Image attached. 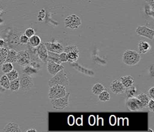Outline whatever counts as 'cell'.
Instances as JSON below:
<instances>
[{
  "instance_id": "obj_1",
  "label": "cell",
  "mask_w": 154,
  "mask_h": 132,
  "mask_svg": "<svg viewBox=\"0 0 154 132\" xmlns=\"http://www.w3.org/2000/svg\"><path fill=\"white\" fill-rule=\"evenodd\" d=\"M141 60V56L139 53L131 49H127L123 55L124 63L128 66H134L138 64Z\"/></svg>"
},
{
  "instance_id": "obj_2",
  "label": "cell",
  "mask_w": 154,
  "mask_h": 132,
  "mask_svg": "<svg viewBox=\"0 0 154 132\" xmlns=\"http://www.w3.org/2000/svg\"><path fill=\"white\" fill-rule=\"evenodd\" d=\"M55 85H60L65 87L69 85L68 77L63 70L57 73L49 80L48 85L49 87Z\"/></svg>"
},
{
  "instance_id": "obj_3",
  "label": "cell",
  "mask_w": 154,
  "mask_h": 132,
  "mask_svg": "<svg viewBox=\"0 0 154 132\" xmlns=\"http://www.w3.org/2000/svg\"><path fill=\"white\" fill-rule=\"evenodd\" d=\"M66 94V87L63 85H55L52 87H50L48 97L51 99H56L62 97H64Z\"/></svg>"
},
{
  "instance_id": "obj_4",
  "label": "cell",
  "mask_w": 154,
  "mask_h": 132,
  "mask_svg": "<svg viewBox=\"0 0 154 132\" xmlns=\"http://www.w3.org/2000/svg\"><path fill=\"white\" fill-rule=\"evenodd\" d=\"M70 94H71V92L69 91L66 92V95L64 97L56 99H51V103L53 105V108L57 110H63L65 109L66 107L69 106V97Z\"/></svg>"
},
{
  "instance_id": "obj_5",
  "label": "cell",
  "mask_w": 154,
  "mask_h": 132,
  "mask_svg": "<svg viewBox=\"0 0 154 132\" xmlns=\"http://www.w3.org/2000/svg\"><path fill=\"white\" fill-rule=\"evenodd\" d=\"M65 27L70 29H76L82 25L81 18L76 15L73 14L68 16L65 19Z\"/></svg>"
},
{
  "instance_id": "obj_6",
  "label": "cell",
  "mask_w": 154,
  "mask_h": 132,
  "mask_svg": "<svg viewBox=\"0 0 154 132\" xmlns=\"http://www.w3.org/2000/svg\"><path fill=\"white\" fill-rule=\"evenodd\" d=\"M126 106L128 109L131 111H142L145 109L139 99L135 96L130 98H126Z\"/></svg>"
},
{
  "instance_id": "obj_7",
  "label": "cell",
  "mask_w": 154,
  "mask_h": 132,
  "mask_svg": "<svg viewBox=\"0 0 154 132\" xmlns=\"http://www.w3.org/2000/svg\"><path fill=\"white\" fill-rule=\"evenodd\" d=\"M20 79V89L23 91H27L30 90L33 87L34 83L32 78L27 74H22Z\"/></svg>"
},
{
  "instance_id": "obj_8",
  "label": "cell",
  "mask_w": 154,
  "mask_h": 132,
  "mask_svg": "<svg viewBox=\"0 0 154 132\" xmlns=\"http://www.w3.org/2000/svg\"><path fill=\"white\" fill-rule=\"evenodd\" d=\"M31 61L30 55L27 50H22L17 52L16 63L22 66H25L30 64Z\"/></svg>"
},
{
  "instance_id": "obj_9",
  "label": "cell",
  "mask_w": 154,
  "mask_h": 132,
  "mask_svg": "<svg viewBox=\"0 0 154 132\" xmlns=\"http://www.w3.org/2000/svg\"><path fill=\"white\" fill-rule=\"evenodd\" d=\"M136 33L139 36L146 37L150 40H153L154 38V30L147 27L146 26H138L136 30Z\"/></svg>"
},
{
  "instance_id": "obj_10",
  "label": "cell",
  "mask_w": 154,
  "mask_h": 132,
  "mask_svg": "<svg viewBox=\"0 0 154 132\" xmlns=\"http://www.w3.org/2000/svg\"><path fill=\"white\" fill-rule=\"evenodd\" d=\"M44 45L48 51L57 54H60L63 52L64 46L62 44L58 42H44Z\"/></svg>"
},
{
  "instance_id": "obj_11",
  "label": "cell",
  "mask_w": 154,
  "mask_h": 132,
  "mask_svg": "<svg viewBox=\"0 0 154 132\" xmlns=\"http://www.w3.org/2000/svg\"><path fill=\"white\" fill-rule=\"evenodd\" d=\"M35 48V53L38 56V58L45 63H46L48 58V51L45 46L44 43L41 42L39 45Z\"/></svg>"
},
{
  "instance_id": "obj_12",
  "label": "cell",
  "mask_w": 154,
  "mask_h": 132,
  "mask_svg": "<svg viewBox=\"0 0 154 132\" xmlns=\"http://www.w3.org/2000/svg\"><path fill=\"white\" fill-rule=\"evenodd\" d=\"M46 63H47V70L49 73V74L53 75V76L55 75L57 73H58L60 71L64 70V68H65V67H64L63 65L57 64L56 63L51 60H48Z\"/></svg>"
},
{
  "instance_id": "obj_13",
  "label": "cell",
  "mask_w": 154,
  "mask_h": 132,
  "mask_svg": "<svg viewBox=\"0 0 154 132\" xmlns=\"http://www.w3.org/2000/svg\"><path fill=\"white\" fill-rule=\"evenodd\" d=\"M110 89L111 92L116 94H125L126 90V88L122 84L120 80H115L112 81L110 85Z\"/></svg>"
},
{
  "instance_id": "obj_14",
  "label": "cell",
  "mask_w": 154,
  "mask_h": 132,
  "mask_svg": "<svg viewBox=\"0 0 154 132\" xmlns=\"http://www.w3.org/2000/svg\"><path fill=\"white\" fill-rule=\"evenodd\" d=\"M3 131L4 132H20L22 131L20 128L17 123L10 121L5 126Z\"/></svg>"
},
{
  "instance_id": "obj_15",
  "label": "cell",
  "mask_w": 154,
  "mask_h": 132,
  "mask_svg": "<svg viewBox=\"0 0 154 132\" xmlns=\"http://www.w3.org/2000/svg\"><path fill=\"white\" fill-rule=\"evenodd\" d=\"M138 49L140 54H145L151 49L150 44L145 41H141L138 44Z\"/></svg>"
},
{
  "instance_id": "obj_16",
  "label": "cell",
  "mask_w": 154,
  "mask_h": 132,
  "mask_svg": "<svg viewBox=\"0 0 154 132\" xmlns=\"http://www.w3.org/2000/svg\"><path fill=\"white\" fill-rule=\"evenodd\" d=\"M119 80L125 88L130 87L134 84V78L131 75H125L121 77Z\"/></svg>"
},
{
  "instance_id": "obj_17",
  "label": "cell",
  "mask_w": 154,
  "mask_h": 132,
  "mask_svg": "<svg viewBox=\"0 0 154 132\" xmlns=\"http://www.w3.org/2000/svg\"><path fill=\"white\" fill-rule=\"evenodd\" d=\"M17 57V52L15 51V50L14 49L8 50L5 62L11 63H16Z\"/></svg>"
},
{
  "instance_id": "obj_18",
  "label": "cell",
  "mask_w": 154,
  "mask_h": 132,
  "mask_svg": "<svg viewBox=\"0 0 154 132\" xmlns=\"http://www.w3.org/2000/svg\"><path fill=\"white\" fill-rule=\"evenodd\" d=\"M136 97L139 99L141 103L142 104L143 108L145 109L146 108L147 105H148V103L150 99L149 96L148 95H146V94L145 93H141V94H138V95Z\"/></svg>"
},
{
  "instance_id": "obj_19",
  "label": "cell",
  "mask_w": 154,
  "mask_h": 132,
  "mask_svg": "<svg viewBox=\"0 0 154 132\" xmlns=\"http://www.w3.org/2000/svg\"><path fill=\"white\" fill-rule=\"evenodd\" d=\"M29 43L32 47L36 48L41 43V39L38 35H34L33 36L30 37L29 38Z\"/></svg>"
},
{
  "instance_id": "obj_20",
  "label": "cell",
  "mask_w": 154,
  "mask_h": 132,
  "mask_svg": "<svg viewBox=\"0 0 154 132\" xmlns=\"http://www.w3.org/2000/svg\"><path fill=\"white\" fill-rule=\"evenodd\" d=\"M48 60H51L53 61L57 64L61 65L62 63L61 62L60 60V54H57L56 53H53V52H51V51H48Z\"/></svg>"
},
{
  "instance_id": "obj_21",
  "label": "cell",
  "mask_w": 154,
  "mask_h": 132,
  "mask_svg": "<svg viewBox=\"0 0 154 132\" xmlns=\"http://www.w3.org/2000/svg\"><path fill=\"white\" fill-rule=\"evenodd\" d=\"M9 89L11 92H16L18 89H20V79L19 78L10 81Z\"/></svg>"
},
{
  "instance_id": "obj_22",
  "label": "cell",
  "mask_w": 154,
  "mask_h": 132,
  "mask_svg": "<svg viewBox=\"0 0 154 132\" xmlns=\"http://www.w3.org/2000/svg\"><path fill=\"white\" fill-rule=\"evenodd\" d=\"M104 90L105 87H104L103 85L100 83H97L93 85L92 88V93L95 94V95H99L100 93H101Z\"/></svg>"
},
{
  "instance_id": "obj_23",
  "label": "cell",
  "mask_w": 154,
  "mask_h": 132,
  "mask_svg": "<svg viewBox=\"0 0 154 132\" xmlns=\"http://www.w3.org/2000/svg\"><path fill=\"white\" fill-rule=\"evenodd\" d=\"M137 92V89L136 87L132 85L130 87L126 88L125 94H126V98H130L135 96Z\"/></svg>"
},
{
  "instance_id": "obj_24",
  "label": "cell",
  "mask_w": 154,
  "mask_h": 132,
  "mask_svg": "<svg viewBox=\"0 0 154 132\" xmlns=\"http://www.w3.org/2000/svg\"><path fill=\"white\" fill-rule=\"evenodd\" d=\"M10 81L8 79V77L6 76V75H3V76L0 78V85H1L4 89H9L10 88Z\"/></svg>"
},
{
  "instance_id": "obj_25",
  "label": "cell",
  "mask_w": 154,
  "mask_h": 132,
  "mask_svg": "<svg viewBox=\"0 0 154 132\" xmlns=\"http://www.w3.org/2000/svg\"><path fill=\"white\" fill-rule=\"evenodd\" d=\"M23 73L27 74V75H29V76H30V75H32L37 73L38 72V70L35 68H34V66H31L30 65H28L27 66H24V69H23Z\"/></svg>"
},
{
  "instance_id": "obj_26",
  "label": "cell",
  "mask_w": 154,
  "mask_h": 132,
  "mask_svg": "<svg viewBox=\"0 0 154 132\" xmlns=\"http://www.w3.org/2000/svg\"><path fill=\"white\" fill-rule=\"evenodd\" d=\"M111 96L109 93L105 90L98 95V99L101 102H107L108 100H109Z\"/></svg>"
},
{
  "instance_id": "obj_27",
  "label": "cell",
  "mask_w": 154,
  "mask_h": 132,
  "mask_svg": "<svg viewBox=\"0 0 154 132\" xmlns=\"http://www.w3.org/2000/svg\"><path fill=\"white\" fill-rule=\"evenodd\" d=\"M68 55V62L70 63H73L78 60L79 58V54L80 53L77 52H68L66 53Z\"/></svg>"
},
{
  "instance_id": "obj_28",
  "label": "cell",
  "mask_w": 154,
  "mask_h": 132,
  "mask_svg": "<svg viewBox=\"0 0 154 132\" xmlns=\"http://www.w3.org/2000/svg\"><path fill=\"white\" fill-rule=\"evenodd\" d=\"M2 65V72L5 74L8 73V72H10L13 70V69H14V65H13V64L11 63L5 62L4 63H3Z\"/></svg>"
},
{
  "instance_id": "obj_29",
  "label": "cell",
  "mask_w": 154,
  "mask_h": 132,
  "mask_svg": "<svg viewBox=\"0 0 154 132\" xmlns=\"http://www.w3.org/2000/svg\"><path fill=\"white\" fill-rule=\"evenodd\" d=\"M8 50L2 47L0 48V65H2L5 62L6 55H7Z\"/></svg>"
},
{
  "instance_id": "obj_30",
  "label": "cell",
  "mask_w": 154,
  "mask_h": 132,
  "mask_svg": "<svg viewBox=\"0 0 154 132\" xmlns=\"http://www.w3.org/2000/svg\"><path fill=\"white\" fill-rule=\"evenodd\" d=\"M64 52H65L66 53H68V52H77V53H80L79 49L76 45H68L66 47H64Z\"/></svg>"
},
{
  "instance_id": "obj_31",
  "label": "cell",
  "mask_w": 154,
  "mask_h": 132,
  "mask_svg": "<svg viewBox=\"0 0 154 132\" xmlns=\"http://www.w3.org/2000/svg\"><path fill=\"white\" fill-rule=\"evenodd\" d=\"M6 76L8 77V79L10 80V81L14 80H15V79L19 78V73H18V72L17 70H14V69H13L11 71H10L8 73H6Z\"/></svg>"
},
{
  "instance_id": "obj_32",
  "label": "cell",
  "mask_w": 154,
  "mask_h": 132,
  "mask_svg": "<svg viewBox=\"0 0 154 132\" xmlns=\"http://www.w3.org/2000/svg\"><path fill=\"white\" fill-rule=\"evenodd\" d=\"M153 10L150 6H149L148 4H146L145 7V11L146 15L149 16H151L152 18H153Z\"/></svg>"
},
{
  "instance_id": "obj_33",
  "label": "cell",
  "mask_w": 154,
  "mask_h": 132,
  "mask_svg": "<svg viewBox=\"0 0 154 132\" xmlns=\"http://www.w3.org/2000/svg\"><path fill=\"white\" fill-rule=\"evenodd\" d=\"M29 38L25 34L21 35V36L20 37V39H19V42H20V43L22 44V45H27V44L29 43Z\"/></svg>"
},
{
  "instance_id": "obj_34",
  "label": "cell",
  "mask_w": 154,
  "mask_h": 132,
  "mask_svg": "<svg viewBox=\"0 0 154 132\" xmlns=\"http://www.w3.org/2000/svg\"><path fill=\"white\" fill-rule=\"evenodd\" d=\"M35 32L34 29H33L32 28H28L25 30L24 34L26 36H27L29 38H30V37L35 35Z\"/></svg>"
},
{
  "instance_id": "obj_35",
  "label": "cell",
  "mask_w": 154,
  "mask_h": 132,
  "mask_svg": "<svg viewBox=\"0 0 154 132\" xmlns=\"http://www.w3.org/2000/svg\"><path fill=\"white\" fill-rule=\"evenodd\" d=\"M60 60L61 63H65L68 61V55L65 52H62L60 54Z\"/></svg>"
},
{
  "instance_id": "obj_36",
  "label": "cell",
  "mask_w": 154,
  "mask_h": 132,
  "mask_svg": "<svg viewBox=\"0 0 154 132\" xmlns=\"http://www.w3.org/2000/svg\"><path fill=\"white\" fill-rule=\"evenodd\" d=\"M146 108H148V109H149V111L152 112H153L154 111V100L153 99H150L149 102L148 103V105H147Z\"/></svg>"
},
{
  "instance_id": "obj_37",
  "label": "cell",
  "mask_w": 154,
  "mask_h": 132,
  "mask_svg": "<svg viewBox=\"0 0 154 132\" xmlns=\"http://www.w3.org/2000/svg\"><path fill=\"white\" fill-rule=\"evenodd\" d=\"M75 117L73 115H69L68 118V123L69 125L72 126L75 123Z\"/></svg>"
},
{
  "instance_id": "obj_38",
  "label": "cell",
  "mask_w": 154,
  "mask_h": 132,
  "mask_svg": "<svg viewBox=\"0 0 154 132\" xmlns=\"http://www.w3.org/2000/svg\"><path fill=\"white\" fill-rule=\"evenodd\" d=\"M95 118L94 115H91L88 118V123L90 125L93 126L95 124Z\"/></svg>"
},
{
  "instance_id": "obj_39",
  "label": "cell",
  "mask_w": 154,
  "mask_h": 132,
  "mask_svg": "<svg viewBox=\"0 0 154 132\" xmlns=\"http://www.w3.org/2000/svg\"><path fill=\"white\" fill-rule=\"evenodd\" d=\"M148 92H149V97L152 99H154V87L153 86L151 87Z\"/></svg>"
},
{
  "instance_id": "obj_40",
  "label": "cell",
  "mask_w": 154,
  "mask_h": 132,
  "mask_svg": "<svg viewBox=\"0 0 154 132\" xmlns=\"http://www.w3.org/2000/svg\"><path fill=\"white\" fill-rule=\"evenodd\" d=\"M109 123L111 125H115L116 123V118L114 115H111L109 118Z\"/></svg>"
},
{
  "instance_id": "obj_41",
  "label": "cell",
  "mask_w": 154,
  "mask_h": 132,
  "mask_svg": "<svg viewBox=\"0 0 154 132\" xmlns=\"http://www.w3.org/2000/svg\"><path fill=\"white\" fill-rule=\"evenodd\" d=\"M76 123L77 125H82L83 124V116H82L80 118H79L76 119Z\"/></svg>"
},
{
  "instance_id": "obj_42",
  "label": "cell",
  "mask_w": 154,
  "mask_h": 132,
  "mask_svg": "<svg viewBox=\"0 0 154 132\" xmlns=\"http://www.w3.org/2000/svg\"><path fill=\"white\" fill-rule=\"evenodd\" d=\"M146 4H148L149 6L154 9V0H145Z\"/></svg>"
},
{
  "instance_id": "obj_43",
  "label": "cell",
  "mask_w": 154,
  "mask_h": 132,
  "mask_svg": "<svg viewBox=\"0 0 154 132\" xmlns=\"http://www.w3.org/2000/svg\"><path fill=\"white\" fill-rule=\"evenodd\" d=\"M5 41H4L3 39H2L0 38V48H2V47H3V46L5 45Z\"/></svg>"
},
{
  "instance_id": "obj_44",
  "label": "cell",
  "mask_w": 154,
  "mask_h": 132,
  "mask_svg": "<svg viewBox=\"0 0 154 132\" xmlns=\"http://www.w3.org/2000/svg\"><path fill=\"white\" fill-rule=\"evenodd\" d=\"M26 131L27 132H36L37 131L35 129H34V128H32V129H29V130H27Z\"/></svg>"
},
{
  "instance_id": "obj_45",
  "label": "cell",
  "mask_w": 154,
  "mask_h": 132,
  "mask_svg": "<svg viewBox=\"0 0 154 132\" xmlns=\"http://www.w3.org/2000/svg\"><path fill=\"white\" fill-rule=\"evenodd\" d=\"M149 131H153V130H151V129H149Z\"/></svg>"
}]
</instances>
